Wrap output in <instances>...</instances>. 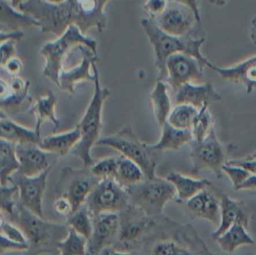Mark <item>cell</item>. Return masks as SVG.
Returning a JSON list of instances; mask_svg holds the SVG:
<instances>
[{
    "mask_svg": "<svg viewBox=\"0 0 256 255\" xmlns=\"http://www.w3.org/2000/svg\"><path fill=\"white\" fill-rule=\"evenodd\" d=\"M109 1L64 0L53 3L48 0H27L17 9L34 17L43 33L60 36L69 26L76 25L85 34L91 28L104 31L107 21L104 9Z\"/></svg>",
    "mask_w": 256,
    "mask_h": 255,
    "instance_id": "cell-1",
    "label": "cell"
},
{
    "mask_svg": "<svg viewBox=\"0 0 256 255\" xmlns=\"http://www.w3.org/2000/svg\"><path fill=\"white\" fill-rule=\"evenodd\" d=\"M140 255H216L190 223L161 215L139 248Z\"/></svg>",
    "mask_w": 256,
    "mask_h": 255,
    "instance_id": "cell-2",
    "label": "cell"
},
{
    "mask_svg": "<svg viewBox=\"0 0 256 255\" xmlns=\"http://www.w3.org/2000/svg\"><path fill=\"white\" fill-rule=\"evenodd\" d=\"M5 219L16 224L25 234L29 244L26 255H58L57 245L66 237L69 230L67 224L42 218L23 207L19 202L13 214Z\"/></svg>",
    "mask_w": 256,
    "mask_h": 255,
    "instance_id": "cell-3",
    "label": "cell"
},
{
    "mask_svg": "<svg viewBox=\"0 0 256 255\" xmlns=\"http://www.w3.org/2000/svg\"><path fill=\"white\" fill-rule=\"evenodd\" d=\"M140 25L153 47L159 80L166 79V60L170 55L177 52L189 54L197 58L205 66L208 65L209 60L201 53V46L205 42V38H193L191 35L174 36L168 34L160 29L151 17L142 18Z\"/></svg>",
    "mask_w": 256,
    "mask_h": 255,
    "instance_id": "cell-4",
    "label": "cell"
},
{
    "mask_svg": "<svg viewBox=\"0 0 256 255\" xmlns=\"http://www.w3.org/2000/svg\"><path fill=\"white\" fill-rule=\"evenodd\" d=\"M92 70L95 78L93 81L94 91L91 100L78 124L76 125L81 133L78 144L70 152L79 158L84 167H91L95 160L91 155L92 147L100 139L102 131V110L107 98L111 95V91L107 87H102L100 83V74L96 67V61L92 64Z\"/></svg>",
    "mask_w": 256,
    "mask_h": 255,
    "instance_id": "cell-5",
    "label": "cell"
},
{
    "mask_svg": "<svg viewBox=\"0 0 256 255\" xmlns=\"http://www.w3.org/2000/svg\"><path fill=\"white\" fill-rule=\"evenodd\" d=\"M96 145L115 149L121 155L136 162L144 171L146 178L156 176V167L161 160V153L142 141L130 126H125L117 132L100 138Z\"/></svg>",
    "mask_w": 256,
    "mask_h": 255,
    "instance_id": "cell-6",
    "label": "cell"
},
{
    "mask_svg": "<svg viewBox=\"0 0 256 255\" xmlns=\"http://www.w3.org/2000/svg\"><path fill=\"white\" fill-rule=\"evenodd\" d=\"M85 46L97 55V41L85 36L76 25L69 26L63 34L54 41L46 42L40 54L45 59L42 74L59 87V75L63 70V60L75 46Z\"/></svg>",
    "mask_w": 256,
    "mask_h": 255,
    "instance_id": "cell-7",
    "label": "cell"
},
{
    "mask_svg": "<svg viewBox=\"0 0 256 255\" xmlns=\"http://www.w3.org/2000/svg\"><path fill=\"white\" fill-rule=\"evenodd\" d=\"M126 190L130 203L154 218L163 215L165 205L176 197L173 184L166 178L158 176L145 178L140 183L127 187Z\"/></svg>",
    "mask_w": 256,
    "mask_h": 255,
    "instance_id": "cell-8",
    "label": "cell"
},
{
    "mask_svg": "<svg viewBox=\"0 0 256 255\" xmlns=\"http://www.w3.org/2000/svg\"><path fill=\"white\" fill-rule=\"evenodd\" d=\"M190 146L192 174L197 175L202 170L207 169L211 170L217 178L222 177V168L227 162V156L232 149H235V146L226 145L219 141L215 128L204 140L200 142L192 141Z\"/></svg>",
    "mask_w": 256,
    "mask_h": 255,
    "instance_id": "cell-9",
    "label": "cell"
},
{
    "mask_svg": "<svg viewBox=\"0 0 256 255\" xmlns=\"http://www.w3.org/2000/svg\"><path fill=\"white\" fill-rule=\"evenodd\" d=\"M120 228L114 248L134 251L139 248L149 231L156 223V218L147 215L139 207L129 204L118 213Z\"/></svg>",
    "mask_w": 256,
    "mask_h": 255,
    "instance_id": "cell-10",
    "label": "cell"
},
{
    "mask_svg": "<svg viewBox=\"0 0 256 255\" xmlns=\"http://www.w3.org/2000/svg\"><path fill=\"white\" fill-rule=\"evenodd\" d=\"M99 180L92 174L90 167L75 169L64 167L60 171L55 185L57 196L67 197L73 204L74 211L85 204V201Z\"/></svg>",
    "mask_w": 256,
    "mask_h": 255,
    "instance_id": "cell-11",
    "label": "cell"
},
{
    "mask_svg": "<svg viewBox=\"0 0 256 255\" xmlns=\"http://www.w3.org/2000/svg\"><path fill=\"white\" fill-rule=\"evenodd\" d=\"M130 204L125 187L115 179L100 180L85 201L92 216L103 213H119Z\"/></svg>",
    "mask_w": 256,
    "mask_h": 255,
    "instance_id": "cell-12",
    "label": "cell"
},
{
    "mask_svg": "<svg viewBox=\"0 0 256 255\" xmlns=\"http://www.w3.org/2000/svg\"><path fill=\"white\" fill-rule=\"evenodd\" d=\"M51 168L43 173L28 177L15 173L11 176L10 182L18 188L19 203L32 213L45 218L43 213V198L47 186V178Z\"/></svg>",
    "mask_w": 256,
    "mask_h": 255,
    "instance_id": "cell-13",
    "label": "cell"
},
{
    "mask_svg": "<svg viewBox=\"0 0 256 255\" xmlns=\"http://www.w3.org/2000/svg\"><path fill=\"white\" fill-rule=\"evenodd\" d=\"M153 19L160 29L174 36L190 35L199 23L189 6L174 0H169L165 10Z\"/></svg>",
    "mask_w": 256,
    "mask_h": 255,
    "instance_id": "cell-14",
    "label": "cell"
},
{
    "mask_svg": "<svg viewBox=\"0 0 256 255\" xmlns=\"http://www.w3.org/2000/svg\"><path fill=\"white\" fill-rule=\"evenodd\" d=\"M205 65L197 58L177 52L166 60V82L175 90L187 82L198 81L203 77Z\"/></svg>",
    "mask_w": 256,
    "mask_h": 255,
    "instance_id": "cell-15",
    "label": "cell"
},
{
    "mask_svg": "<svg viewBox=\"0 0 256 255\" xmlns=\"http://www.w3.org/2000/svg\"><path fill=\"white\" fill-rule=\"evenodd\" d=\"M120 220L118 213H103L93 216V230L88 239L87 253L99 255L104 249L116 244Z\"/></svg>",
    "mask_w": 256,
    "mask_h": 255,
    "instance_id": "cell-16",
    "label": "cell"
},
{
    "mask_svg": "<svg viewBox=\"0 0 256 255\" xmlns=\"http://www.w3.org/2000/svg\"><path fill=\"white\" fill-rule=\"evenodd\" d=\"M20 167L16 172L23 176L34 177L52 168L57 158L52 153L41 149L38 144L16 145Z\"/></svg>",
    "mask_w": 256,
    "mask_h": 255,
    "instance_id": "cell-17",
    "label": "cell"
},
{
    "mask_svg": "<svg viewBox=\"0 0 256 255\" xmlns=\"http://www.w3.org/2000/svg\"><path fill=\"white\" fill-rule=\"evenodd\" d=\"M213 186L203 189L195 196L184 202V210L191 219H204L215 225L220 223L221 207L219 192L212 191Z\"/></svg>",
    "mask_w": 256,
    "mask_h": 255,
    "instance_id": "cell-18",
    "label": "cell"
},
{
    "mask_svg": "<svg viewBox=\"0 0 256 255\" xmlns=\"http://www.w3.org/2000/svg\"><path fill=\"white\" fill-rule=\"evenodd\" d=\"M207 67L218 73L224 80L242 84L247 93L256 89V55L230 67H221L210 61Z\"/></svg>",
    "mask_w": 256,
    "mask_h": 255,
    "instance_id": "cell-19",
    "label": "cell"
},
{
    "mask_svg": "<svg viewBox=\"0 0 256 255\" xmlns=\"http://www.w3.org/2000/svg\"><path fill=\"white\" fill-rule=\"evenodd\" d=\"M222 99L221 95L216 91L211 82L202 84H194L187 82L176 90V104H190L200 109L205 104L218 102Z\"/></svg>",
    "mask_w": 256,
    "mask_h": 255,
    "instance_id": "cell-20",
    "label": "cell"
},
{
    "mask_svg": "<svg viewBox=\"0 0 256 255\" xmlns=\"http://www.w3.org/2000/svg\"><path fill=\"white\" fill-rule=\"evenodd\" d=\"M80 49L83 53V57L80 64H78L70 70H62L59 75L58 88L70 94H73L75 92V85L78 82H93L95 78L94 72L90 71V67H92L93 62L97 61V55L85 46H81Z\"/></svg>",
    "mask_w": 256,
    "mask_h": 255,
    "instance_id": "cell-21",
    "label": "cell"
},
{
    "mask_svg": "<svg viewBox=\"0 0 256 255\" xmlns=\"http://www.w3.org/2000/svg\"><path fill=\"white\" fill-rule=\"evenodd\" d=\"M219 198L221 207L220 223L217 228L211 233V237L213 240L226 232L235 223H241L246 228H248L250 220L248 213L244 209V202L236 201L230 198L227 194L220 192Z\"/></svg>",
    "mask_w": 256,
    "mask_h": 255,
    "instance_id": "cell-22",
    "label": "cell"
},
{
    "mask_svg": "<svg viewBox=\"0 0 256 255\" xmlns=\"http://www.w3.org/2000/svg\"><path fill=\"white\" fill-rule=\"evenodd\" d=\"M0 82L1 110L4 111L5 109L19 108L23 103L26 102L27 99H29V81L23 80L19 76L8 75L7 81L2 77Z\"/></svg>",
    "mask_w": 256,
    "mask_h": 255,
    "instance_id": "cell-23",
    "label": "cell"
},
{
    "mask_svg": "<svg viewBox=\"0 0 256 255\" xmlns=\"http://www.w3.org/2000/svg\"><path fill=\"white\" fill-rule=\"evenodd\" d=\"M0 139L7 140L15 145L39 144L42 137L35 128H27L5 115L1 110L0 116Z\"/></svg>",
    "mask_w": 256,
    "mask_h": 255,
    "instance_id": "cell-24",
    "label": "cell"
},
{
    "mask_svg": "<svg viewBox=\"0 0 256 255\" xmlns=\"http://www.w3.org/2000/svg\"><path fill=\"white\" fill-rule=\"evenodd\" d=\"M169 180L176 190L175 201L183 204L203 189L213 186L212 182L206 178H194L184 175L178 171H172L165 177Z\"/></svg>",
    "mask_w": 256,
    "mask_h": 255,
    "instance_id": "cell-25",
    "label": "cell"
},
{
    "mask_svg": "<svg viewBox=\"0 0 256 255\" xmlns=\"http://www.w3.org/2000/svg\"><path fill=\"white\" fill-rule=\"evenodd\" d=\"M80 130L77 126H75L71 130L62 133H53L43 137L38 145L46 152L60 157L71 152L80 141Z\"/></svg>",
    "mask_w": 256,
    "mask_h": 255,
    "instance_id": "cell-26",
    "label": "cell"
},
{
    "mask_svg": "<svg viewBox=\"0 0 256 255\" xmlns=\"http://www.w3.org/2000/svg\"><path fill=\"white\" fill-rule=\"evenodd\" d=\"M0 30L11 31L21 28L38 27L40 23L31 15L14 8L7 0H0Z\"/></svg>",
    "mask_w": 256,
    "mask_h": 255,
    "instance_id": "cell-27",
    "label": "cell"
},
{
    "mask_svg": "<svg viewBox=\"0 0 256 255\" xmlns=\"http://www.w3.org/2000/svg\"><path fill=\"white\" fill-rule=\"evenodd\" d=\"M160 128L161 136L159 140L151 144V147L156 151H177L193 140L191 129H178L168 122L164 123Z\"/></svg>",
    "mask_w": 256,
    "mask_h": 255,
    "instance_id": "cell-28",
    "label": "cell"
},
{
    "mask_svg": "<svg viewBox=\"0 0 256 255\" xmlns=\"http://www.w3.org/2000/svg\"><path fill=\"white\" fill-rule=\"evenodd\" d=\"M56 104L57 97L51 90H47L46 93L40 96L31 107L30 110L36 118L34 128L38 132H40L41 125L45 121L51 122L54 130H56L59 127L60 119L56 116Z\"/></svg>",
    "mask_w": 256,
    "mask_h": 255,
    "instance_id": "cell-29",
    "label": "cell"
},
{
    "mask_svg": "<svg viewBox=\"0 0 256 255\" xmlns=\"http://www.w3.org/2000/svg\"><path fill=\"white\" fill-rule=\"evenodd\" d=\"M151 108L153 110L154 117L161 127L167 122L168 116L171 112V102L167 91V85L164 80H157L155 86L149 96Z\"/></svg>",
    "mask_w": 256,
    "mask_h": 255,
    "instance_id": "cell-30",
    "label": "cell"
},
{
    "mask_svg": "<svg viewBox=\"0 0 256 255\" xmlns=\"http://www.w3.org/2000/svg\"><path fill=\"white\" fill-rule=\"evenodd\" d=\"M220 249L226 253H233L238 247L254 244V239L241 223H235L226 232L215 239Z\"/></svg>",
    "mask_w": 256,
    "mask_h": 255,
    "instance_id": "cell-31",
    "label": "cell"
},
{
    "mask_svg": "<svg viewBox=\"0 0 256 255\" xmlns=\"http://www.w3.org/2000/svg\"><path fill=\"white\" fill-rule=\"evenodd\" d=\"M20 167L16 145L7 140L0 139V184H10V178Z\"/></svg>",
    "mask_w": 256,
    "mask_h": 255,
    "instance_id": "cell-32",
    "label": "cell"
},
{
    "mask_svg": "<svg viewBox=\"0 0 256 255\" xmlns=\"http://www.w3.org/2000/svg\"><path fill=\"white\" fill-rule=\"evenodd\" d=\"M145 178L146 177L143 169L136 162L126 158L123 155L119 156L116 181H118L123 187L127 188L129 186L138 184Z\"/></svg>",
    "mask_w": 256,
    "mask_h": 255,
    "instance_id": "cell-33",
    "label": "cell"
},
{
    "mask_svg": "<svg viewBox=\"0 0 256 255\" xmlns=\"http://www.w3.org/2000/svg\"><path fill=\"white\" fill-rule=\"evenodd\" d=\"M88 239L69 227L68 233L58 245V255H87Z\"/></svg>",
    "mask_w": 256,
    "mask_h": 255,
    "instance_id": "cell-34",
    "label": "cell"
},
{
    "mask_svg": "<svg viewBox=\"0 0 256 255\" xmlns=\"http://www.w3.org/2000/svg\"><path fill=\"white\" fill-rule=\"evenodd\" d=\"M199 109L190 104H177L170 112L167 122L178 129H191Z\"/></svg>",
    "mask_w": 256,
    "mask_h": 255,
    "instance_id": "cell-35",
    "label": "cell"
},
{
    "mask_svg": "<svg viewBox=\"0 0 256 255\" xmlns=\"http://www.w3.org/2000/svg\"><path fill=\"white\" fill-rule=\"evenodd\" d=\"M66 224L68 227L89 239L93 230V216L90 214L86 206L83 205L67 217Z\"/></svg>",
    "mask_w": 256,
    "mask_h": 255,
    "instance_id": "cell-36",
    "label": "cell"
},
{
    "mask_svg": "<svg viewBox=\"0 0 256 255\" xmlns=\"http://www.w3.org/2000/svg\"><path fill=\"white\" fill-rule=\"evenodd\" d=\"M208 107L209 105L205 104L198 111V114L191 128V132L193 136L192 141L200 142L204 140L209 135V133L214 129L213 117Z\"/></svg>",
    "mask_w": 256,
    "mask_h": 255,
    "instance_id": "cell-37",
    "label": "cell"
},
{
    "mask_svg": "<svg viewBox=\"0 0 256 255\" xmlns=\"http://www.w3.org/2000/svg\"><path fill=\"white\" fill-rule=\"evenodd\" d=\"M119 157H105L95 163L90 167L92 174L100 181L106 179H115L118 171Z\"/></svg>",
    "mask_w": 256,
    "mask_h": 255,
    "instance_id": "cell-38",
    "label": "cell"
},
{
    "mask_svg": "<svg viewBox=\"0 0 256 255\" xmlns=\"http://www.w3.org/2000/svg\"><path fill=\"white\" fill-rule=\"evenodd\" d=\"M1 195V215L5 218L9 217L13 214L19 199L16 198L18 195V188L14 184H8L5 186H1L0 190Z\"/></svg>",
    "mask_w": 256,
    "mask_h": 255,
    "instance_id": "cell-39",
    "label": "cell"
},
{
    "mask_svg": "<svg viewBox=\"0 0 256 255\" xmlns=\"http://www.w3.org/2000/svg\"><path fill=\"white\" fill-rule=\"evenodd\" d=\"M0 235L5 236L6 238L23 244H28L27 238L20 227H18L13 222L5 219L1 216V223H0ZM29 245V244H28Z\"/></svg>",
    "mask_w": 256,
    "mask_h": 255,
    "instance_id": "cell-40",
    "label": "cell"
},
{
    "mask_svg": "<svg viewBox=\"0 0 256 255\" xmlns=\"http://www.w3.org/2000/svg\"><path fill=\"white\" fill-rule=\"evenodd\" d=\"M222 170L229 177V179L233 185V189L238 187L241 183H243L251 175V173L248 170H246L240 166H235V165L225 164L223 166Z\"/></svg>",
    "mask_w": 256,
    "mask_h": 255,
    "instance_id": "cell-41",
    "label": "cell"
},
{
    "mask_svg": "<svg viewBox=\"0 0 256 255\" xmlns=\"http://www.w3.org/2000/svg\"><path fill=\"white\" fill-rule=\"evenodd\" d=\"M53 208L61 216L69 217L74 212L72 202L65 196H57L53 202Z\"/></svg>",
    "mask_w": 256,
    "mask_h": 255,
    "instance_id": "cell-42",
    "label": "cell"
},
{
    "mask_svg": "<svg viewBox=\"0 0 256 255\" xmlns=\"http://www.w3.org/2000/svg\"><path fill=\"white\" fill-rule=\"evenodd\" d=\"M0 253L4 254L7 252H23V251H28L29 245L28 244H23V243H18L15 241H12L8 238H6L3 235H0Z\"/></svg>",
    "mask_w": 256,
    "mask_h": 255,
    "instance_id": "cell-43",
    "label": "cell"
},
{
    "mask_svg": "<svg viewBox=\"0 0 256 255\" xmlns=\"http://www.w3.org/2000/svg\"><path fill=\"white\" fill-rule=\"evenodd\" d=\"M167 3V0H146L143 7L151 18H155L165 10Z\"/></svg>",
    "mask_w": 256,
    "mask_h": 255,
    "instance_id": "cell-44",
    "label": "cell"
},
{
    "mask_svg": "<svg viewBox=\"0 0 256 255\" xmlns=\"http://www.w3.org/2000/svg\"><path fill=\"white\" fill-rule=\"evenodd\" d=\"M16 41L7 40L1 42L0 51H1V67L4 66L11 58L16 56V48H15Z\"/></svg>",
    "mask_w": 256,
    "mask_h": 255,
    "instance_id": "cell-45",
    "label": "cell"
},
{
    "mask_svg": "<svg viewBox=\"0 0 256 255\" xmlns=\"http://www.w3.org/2000/svg\"><path fill=\"white\" fill-rule=\"evenodd\" d=\"M225 164L240 166V167L248 170L251 174L256 175V160L255 159H248L246 157L244 159H231V160H227V162Z\"/></svg>",
    "mask_w": 256,
    "mask_h": 255,
    "instance_id": "cell-46",
    "label": "cell"
},
{
    "mask_svg": "<svg viewBox=\"0 0 256 255\" xmlns=\"http://www.w3.org/2000/svg\"><path fill=\"white\" fill-rule=\"evenodd\" d=\"M2 69H5L8 75L18 76L23 69V64L22 61L17 56H15L11 58L4 66H2Z\"/></svg>",
    "mask_w": 256,
    "mask_h": 255,
    "instance_id": "cell-47",
    "label": "cell"
},
{
    "mask_svg": "<svg viewBox=\"0 0 256 255\" xmlns=\"http://www.w3.org/2000/svg\"><path fill=\"white\" fill-rule=\"evenodd\" d=\"M24 37V33L21 30H11V31H1L0 33V42L7 40H13L20 42Z\"/></svg>",
    "mask_w": 256,
    "mask_h": 255,
    "instance_id": "cell-48",
    "label": "cell"
},
{
    "mask_svg": "<svg viewBox=\"0 0 256 255\" xmlns=\"http://www.w3.org/2000/svg\"><path fill=\"white\" fill-rule=\"evenodd\" d=\"M99 255H140V254L137 250L126 251V250H120L114 247H108L104 249Z\"/></svg>",
    "mask_w": 256,
    "mask_h": 255,
    "instance_id": "cell-49",
    "label": "cell"
},
{
    "mask_svg": "<svg viewBox=\"0 0 256 255\" xmlns=\"http://www.w3.org/2000/svg\"><path fill=\"white\" fill-rule=\"evenodd\" d=\"M234 190H256V175L251 174L243 183H241Z\"/></svg>",
    "mask_w": 256,
    "mask_h": 255,
    "instance_id": "cell-50",
    "label": "cell"
},
{
    "mask_svg": "<svg viewBox=\"0 0 256 255\" xmlns=\"http://www.w3.org/2000/svg\"><path fill=\"white\" fill-rule=\"evenodd\" d=\"M174 1H177V2H180V3H183L187 6H189L193 12L195 13L196 15V18L198 20V22L200 23L201 22V15H200V7H199V0H174Z\"/></svg>",
    "mask_w": 256,
    "mask_h": 255,
    "instance_id": "cell-51",
    "label": "cell"
},
{
    "mask_svg": "<svg viewBox=\"0 0 256 255\" xmlns=\"http://www.w3.org/2000/svg\"><path fill=\"white\" fill-rule=\"evenodd\" d=\"M250 38L251 41L254 43L256 46V14L251 20V27H250Z\"/></svg>",
    "mask_w": 256,
    "mask_h": 255,
    "instance_id": "cell-52",
    "label": "cell"
},
{
    "mask_svg": "<svg viewBox=\"0 0 256 255\" xmlns=\"http://www.w3.org/2000/svg\"><path fill=\"white\" fill-rule=\"evenodd\" d=\"M209 2L218 7H222L226 4V0H209Z\"/></svg>",
    "mask_w": 256,
    "mask_h": 255,
    "instance_id": "cell-53",
    "label": "cell"
},
{
    "mask_svg": "<svg viewBox=\"0 0 256 255\" xmlns=\"http://www.w3.org/2000/svg\"><path fill=\"white\" fill-rule=\"evenodd\" d=\"M25 1H27V0H9V2L11 3V5L14 7V8H18V6L21 4V3H23V2H25Z\"/></svg>",
    "mask_w": 256,
    "mask_h": 255,
    "instance_id": "cell-54",
    "label": "cell"
},
{
    "mask_svg": "<svg viewBox=\"0 0 256 255\" xmlns=\"http://www.w3.org/2000/svg\"><path fill=\"white\" fill-rule=\"evenodd\" d=\"M246 158H248V159H255L256 160V151L251 153V154H249V155H247Z\"/></svg>",
    "mask_w": 256,
    "mask_h": 255,
    "instance_id": "cell-55",
    "label": "cell"
},
{
    "mask_svg": "<svg viewBox=\"0 0 256 255\" xmlns=\"http://www.w3.org/2000/svg\"><path fill=\"white\" fill-rule=\"evenodd\" d=\"M48 1L53 2V3H60V2H62V1H64V0H48Z\"/></svg>",
    "mask_w": 256,
    "mask_h": 255,
    "instance_id": "cell-56",
    "label": "cell"
},
{
    "mask_svg": "<svg viewBox=\"0 0 256 255\" xmlns=\"http://www.w3.org/2000/svg\"><path fill=\"white\" fill-rule=\"evenodd\" d=\"M87 255H90V254H88V253H87Z\"/></svg>",
    "mask_w": 256,
    "mask_h": 255,
    "instance_id": "cell-57",
    "label": "cell"
},
{
    "mask_svg": "<svg viewBox=\"0 0 256 255\" xmlns=\"http://www.w3.org/2000/svg\"><path fill=\"white\" fill-rule=\"evenodd\" d=\"M167 1H169V0H167Z\"/></svg>",
    "mask_w": 256,
    "mask_h": 255,
    "instance_id": "cell-58",
    "label": "cell"
}]
</instances>
